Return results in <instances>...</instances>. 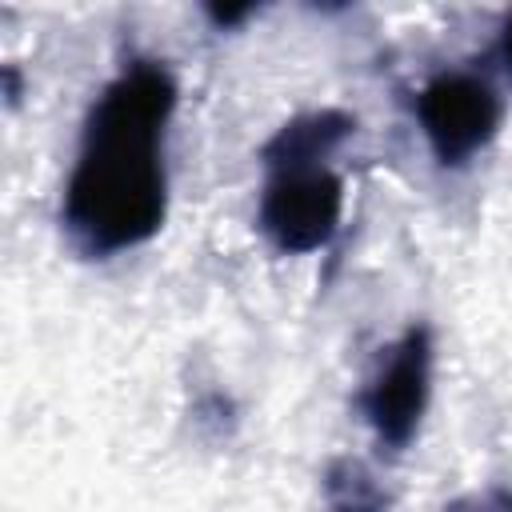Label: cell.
Wrapping results in <instances>:
<instances>
[{
  "label": "cell",
  "mask_w": 512,
  "mask_h": 512,
  "mask_svg": "<svg viewBox=\"0 0 512 512\" xmlns=\"http://www.w3.org/2000/svg\"><path fill=\"white\" fill-rule=\"evenodd\" d=\"M172 108L176 84L156 60H136L96 96L64 188V228L84 252L112 256L160 232L168 208L164 128Z\"/></svg>",
  "instance_id": "cell-1"
},
{
  "label": "cell",
  "mask_w": 512,
  "mask_h": 512,
  "mask_svg": "<svg viewBox=\"0 0 512 512\" xmlns=\"http://www.w3.org/2000/svg\"><path fill=\"white\" fill-rule=\"evenodd\" d=\"M344 216V180L324 168H272L264 184L256 224L272 240V248L288 256H304L324 248Z\"/></svg>",
  "instance_id": "cell-2"
},
{
  "label": "cell",
  "mask_w": 512,
  "mask_h": 512,
  "mask_svg": "<svg viewBox=\"0 0 512 512\" xmlns=\"http://www.w3.org/2000/svg\"><path fill=\"white\" fill-rule=\"evenodd\" d=\"M416 116L432 156L444 168H460L492 144L504 104L488 80L472 72H440L420 88Z\"/></svg>",
  "instance_id": "cell-3"
},
{
  "label": "cell",
  "mask_w": 512,
  "mask_h": 512,
  "mask_svg": "<svg viewBox=\"0 0 512 512\" xmlns=\"http://www.w3.org/2000/svg\"><path fill=\"white\" fill-rule=\"evenodd\" d=\"M428 392H432V336L428 328H408L360 400L376 440L388 448H404L420 428Z\"/></svg>",
  "instance_id": "cell-4"
},
{
  "label": "cell",
  "mask_w": 512,
  "mask_h": 512,
  "mask_svg": "<svg viewBox=\"0 0 512 512\" xmlns=\"http://www.w3.org/2000/svg\"><path fill=\"white\" fill-rule=\"evenodd\" d=\"M352 128H356V120L340 108H320V112L296 116L264 144V160L272 168H312L328 152H336L344 144V136H352Z\"/></svg>",
  "instance_id": "cell-5"
},
{
  "label": "cell",
  "mask_w": 512,
  "mask_h": 512,
  "mask_svg": "<svg viewBox=\"0 0 512 512\" xmlns=\"http://www.w3.org/2000/svg\"><path fill=\"white\" fill-rule=\"evenodd\" d=\"M324 500L328 512H388L392 496L376 480V472L352 456H336L324 468Z\"/></svg>",
  "instance_id": "cell-6"
},
{
  "label": "cell",
  "mask_w": 512,
  "mask_h": 512,
  "mask_svg": "<svg viewBox=\"0 0 512 512\" xmlns=\"http://www.w3.org/2000/svg\"><path fill=\"white\" fill-rule=\"evenodd\" d=\"M444 512H512V488H480V492H468L460 500H452Z\"/></svg>",
  "instance_id": "cell-7"
},
{
  "label": "cell",
  "mask_w": 512,
  "mask_h": 512,
  "mask_svg": "<svg viewBox=\"0 0 512 512\" xmlns=\"http://www.w3.org/2000/svg\"><path fill=\"white\" fill-rule=\"evenodd\" d=\"M252 12H256L252 4H244V8H216V4H212V8H208V20H212L216 28H236V24L248 20Z\"/></svg>",
  "instance_id": "cell-8"
},
{
  "label": "cell",
  "mask_w": 512,
  "mask_h": 512,
  "mask_svg": "<svg viewBox=\"0 0 512 512\" xmlns=\"http://www.w3.org/2000/svg\"><path fill=\"white\" fill-rule=\"evenodd\" d=\"M500 60H504V72L512 76V12L504 20V28H500Z\"/></svg>",
  "instance_id": "cell-9"
}]
</instances>
